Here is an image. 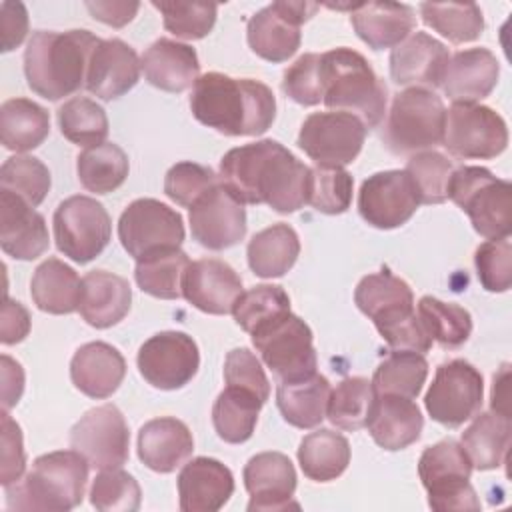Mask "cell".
Here are the masks:
<instances>
[{"mask_svg": "<svg viewBox=\"0 0 512 512\" xmlns=\"http://www.w3.org/2000/svg\"><path fill=\"white\" fill-rule=\"evenodd\" d=\"M218 180L242 204H268L280 214L308 204L310 166L276 140L228 150L220 160Z\"/></svg>", "mask_w": 512, "mask_h": 512, "instance_id": "cell-1", "label": "cell"}, {"mask_svg": "<svg viewBox=\"0 0 512 512\" xmlns=\"http://www.w3.org/2000/svg\"><path fill=\"white\" fill-rule=\"evenodd\" d=\"M190 110L200 124L224 136H258L276 118V98L260 80L206 72L192 86Z\"/></svg>", "mask_w": 512, "mask_h": 512, "instance_id": "cell-2", "label": "cell"}, {"mask_svg": "<svg viewBox=\"0 0 512 512\" xmlns=\"http://www.w3.org/2000/svg\"><path fill=\"white\" fill-rule=\"evenodd\" d=\"M100 38L90 30H36L24 50V76L30 90L60 100L86 86L88 62Z\"/></svg>", "mask_w": 512, "mask_h": 512, "instance_id": "cell-3", "label": "cell"}, {"mask_svg": "<svg viewBox=\"0 0 512 512\" xmlns=\"http://www.w3.org/2000/svg\"><path fill=\"white\" fill-rule=\"evenodd\" d=\"M354 302L392 350L426 354L432 348V338L414 310L412 288L392 272L380 270L364 276L354 290Z\"/></svg>", "mask_w": 512, "mask_h": 512, "instance_id": "cell-4", "label": "cell"}, {"mask_svg": "<svg viewBox=\"0 0 512 512\" xmlns=\"http://www.w3.org/2000/svg\"><path fill=\"white\" fill-rule=\"evenodd\" d=\"M88 468V460L74 448L42 454L24 478L4 488L6 506L10 510H72L84 500Z\"/></svg>", "mask_w": 512, "mask_h": 512, "instance_id": "cell-5", "label": "cell"}, {"mask_svg": "<svg viewBox=\"0 0 512 512\" xmlns=\"http://www.w3.org/2000/svg\"><path fill=\"white\" fill-rule=\"evenodd\" d=\"M320 74L322 102L330 110L358 116L368 130L384 120L388 88L360 52L340 46L320 54Z\"/></svg>", "mask_w": 512, "mask_h": 512, "instance_id": "cell-6", "label": "cell"}, {"mask_svg": "<svg viewBox=\"0 0 512 512\" xmlns=\"http://www.w3.org/2000/svg\"><path fill=\"white\" fill-rule=\"evenodd\" d=\"M446 108L428 88H406L392 98L382 128V144L396 156H412L442 144Z\"/></svg>", "mask_w": 512, "mask_h": 512, "instance_id": "cell-7", "label": "cell"}, {"mask_svg": "<svg viewBox=\"0 0 512 512\" xmlns=\"http://www.w3.org/2000/svg\"><path fill=\"white\" fill-rule=\"evenodd\" d=\"M446 198L462 208L474 230L486 240L508 238L512 232V184L482 166L454 168Z\"/></svg>", "mask_w": 512, "mask_h": 512, "instance_id": "cell-8", "label": "cell"}, {"mask_svg": "<svg viewBox=\"0 0 512 512\" xmlns=\"http://www.w3.org/2000/svg\"><path fill=\"white\" fill-rule=\"evenodd\" d=\"M472 462L460 442L446 438L428 446L418 460V476L428 492V506L446 510H480V500L470 484Z\"/></svg>", "mask_w": 512, "mask_h": 512, "instance_id": "cell-9", "label": "cell"}, {"mask_svg": "<svg viewBox=\"0 0 512 512\" xmlns=\"http://www.w3.org/2000/svg\"><path fill=\"white\" fill-rule=\"evenodd\" d=\"M250 338L278 382L312 376L318 368L312 330L292 312H284L258 326Z\"/></svg>", "mask_w": 512, "mask_h": 512, "instance_id": "cell-10", "label": "cell"}, {"mask_svg": "<svg viewBox=\"0 0 512 512\" xmlns=\"http://www.w3.org/2000/svg\"><path fill=\"white\" fill-rule=\"evenodd\" d=\"M56 248L76 264H88L108 246L112 220L106 208L90 196L62 200L52 218Z\"/></svg>", "mask_w": 512, "mask_h": 512, "instance_id": "cell-11", "label": "cell"}, {"mask_svg": "<svg viewBox=\"0 0 512 512\" xmlns=\"http://www.w3.org/2000/svg\"><path fill=\"white\" fill-rule=\"evenodd\" d=\"M442 146L462 160H490L506 150L508 126L490 106L456 102L446 110Z\"/></svg>", "mask_w": 512, "mask_h": 512, "instance_id": "cell-12", "label": "cell"}, {"mask_svg": "<svg viewBox=\"0 0 512 512\" xmlns=\"http://www.w3.org/2000/svg\"><path fill=\"white\" fill-rule=\"evenodd\" d=\"M484 400V380L476 366L462 358L442 362L424 396L430 418L446 428H458L474 418Z\"/></svg>", "mask_w": 512, "mask_h": 512, "instance_id": "cell-13", "label": "cell"}, {"mask_svg": "<svg viewBox=\"0 0 512 512\" xmlns=\"http://www.w3.org/2000/svg\"><path fill=\"white\" fill-rule=\"evenodd\" d=\"M364 122L342 110L310 114L298 132V146L318 166L352 164L366 140Z\"/></svg>", "mask_w": 512, "mask_h": 512, "instance_id": "cell-14", "label": "cell"}, {"mask_svg": "<svg viewBox=\"0 0 512 512\" xmlns=\"http://www.w3.org/2000/svg\"><path fill=\"white\" fill-rule=\"evenodd\" d=\"M184 236L186 230L180 212L156 198L130 202L118 220L120 244L134 260L164 248H180Z\"/></svg>", "mask_w": 512, "mask_h": 512, "instance_id": "cell-15", "label": "cell"}, {"mask_svg": "<svg viewBox=\"0 0 512 512\" xmlns=\"http://www.w3.org/2000/svg\"><path fill=\"white\" fill-rule=\"evenodd\" d=\"M318 4L278 0L248 18L246 38L250 50L272 64L286 62L300 48V26L314 16Z\"/></svg>", "mask_w": 512, "mask_h": 512, "instance_id": "cell-16", "label": "cell"}, {"mask_svg": "<svg viewBox=\"0 0 512 512\" xmlns=\"http://www.w3.org/2000/svg\"><path fill=\"white\" fill-rule=\"evenodd\" d=\"M70 446L92 468H122L130 456V432L124 414L114 404L90 408L70 430Z\"/></svg>", "mask_w": 512, "mask_h": 512, "instance_id": "cell-17", "label": "cell"}, {"mask_svg": "<svg viewBox=\"0 0 512 512\" xmlns=\"http://www.w3.org/2000/svg\"><path fill=\"white\" fill-rule=\"evenodd\" d=\"M142 378L158 390L186 386L200 368L198 344L178 330H164L150 336L136 356Z\"/></svg>", "mask_w": 512, "mask_h": 512, "instance_id": "cell-18", "label": "cell"}, {"mask_svg": "<svg viewBox=\"0 0 512 512\" xmlns=\"http://www.w3.org/2000/svg\"><path fill=\"white\" fill-rule=\"evenodd\" d=\"M420 206L418 190L406 170H384L368 176L358 192L362 220L380 230L406 224Z\"/></svg>", "mask_w": 512, "mask_h": 512, "instance_id": "cell-19", "label": "cell"}, {"mask_svg": "<svg viewBox=\"0 0 512 512\" xmlns=\"http://www.w3.org/2000/svg\"><path fill=\"white\" fill-rule=\"evenodd\" d=\"M192 238L208 250H226L246 236V210L220 182L190 206Z\"/></svg>", "mask_w": 512, "mask_h": 512, "instance_id": "cell-20", "label": "cell"}, {"mask_svg": "<svg viewBox=\"0 0 512 512\" xmlns=\"http://www.w3.org/2000/svg\"><path fill=\"white\" fill-rule=\"evenodd\" d=\"M242 478L250 494L248 512H278L298 508V502H294L296 470L286 454L260 452L252 456L244 466Z\"/></svg>", "mask_w": 512, "mask_h": 512, "instance_id": "cell-21", "label": "cell"}, {"mask_svg": "<svg viewBox=\"0 0 512 512\" xmlns=\"http://www.w3.org/2000/svg\"><path fill=\"white\" fill-rule=\"evenodd\" d=\"M244 292L238 272L218 258H200L188 264L182 280V296L200 312L230 314Z\"/></svg>", "mask_w": 512, "mask_h": 512, "instance_id": "cell-22", "label": "cell"}, {"mask_svg": "<svg viewBox=\"0 0 512 512\" xmlns=\"http://www.w3.org/2000/svg\"><path fill=\"white\" fill-rule=\"evenodd\" d=\"M450 60L448 48L426 32H414L390 54V76L398 86L434 90L442 84Z\"/></svg>", "mask_w": 512, "mask_h": 512, "instance_id": "cell-23", "label": "cell"}, {"mask_svg": "<svg viewBox=\"0 0 512 512\" xmlns=\"http://www.w3.org/2000/svg\"><path fill=\"white\" fill-rule=\"evenodd\" d=\"M0 246L14 260H36L48 246V226L24 198L0 188Z\"/></svg>", "mask_w": 512, "mask_h": 512, "instance_id": "cell-24", "label": "cell"}, {"mask_svg": "<svg viewBox=\"0 0 512 512\" xmlns=\"http://www.w3.org/2000/svg\"><path fill=\"white\" fill-rule=\"evenodd\" d=\"M140 72V58L132 46L120 38L100 40L90 56L84 88L100 100H116L136 86Z\"/></svg>", "mask_w": 512, "mask_h": 512, "instance_id": "cell-25", "label": "cell"}, {"mask_svg": "<svg viewBox=\"0 0 512 512\" xmlns=\"http://www.w3.org/2000/svg\"><path fill=\"white\" fill-rule=\"evenodd\" d=\"M234 494V476L216 458L198 456L184 462L178 474V506L182 512H216Z\"/></svg>", "mask_w": 512, "mask_h": 512, "instance_id": "cell-26", "label": "cell"}, {"mask_svg": "<svg viewBox=\"0 0 512 512\" xmlns=\"http://www.w3.org/2000/svg\"><path fill=\"white\" fill-rule=\"evenodd\" d=\"M498 76L500 64L488 48H466L450 56L440 88L454 104H478L496 88Z\"/></svg>", "mask_w": 512, "mask_h": 512, "instance_id": "cell-27", "label": "cell"}, {"mask_svg": "<svg viewBox=\"0 0 512 512\" xmlns=\"http://www.w3.org/2000/svg\"><path fill=\"white\" fill-rule=\"evenodd\" d=\"M126 376V360L118 348L96 340L82 344L70 360L72 384L94 400L112 396Z\"/></svg>", "mask_w": 512, "mask_h": 512, "instance_id": "cell-28", "label": "cell"}, {"mask_svg": "<svg viewBox=\"0 0 512 512\" xmlns=\"http://www.w3.org/2000/svg\"><path fill=\"white\" fill-rule=\"evenodd\" d=\"M140 66L146 82L164 92H184L200 78L196 50L190 44L170 38H158L152 42L144 50Z\"/></svg>", "mask_w": 512, "mask_h": 512, "instance_id": "cell-29", "label": "cell"}, {"mask_svg": "<svg viewBox=\"0 0 512 512\" xmlns=\"http://www.w3.org/2000/svg\"><path fill=\"white\" fill-rule=\"evenodd\" d=\"M192 450L190 428L174 416L152 418L138 432V458L154 472H174L192 456Z\"/></svg>", "mask_w": 512, "mask_h": 512, "instance_id": "cell-30", "label": "cell"}, {"mask_svg": "<svg viewBox=\"0 0 512 512\" xmlns=\"http://www.w3.org/2000/svg\"><path fill=\"white\" fill-rule=\"evenodd\" d=\"M366 428L380 448L396 452L408 448L420 438L424 416L412 398L398 394H376Z\"/></svg>", "mask_w": 512, "mask_h": 512, "instance_id": "cell-31", "label": "cell"}, {"mask_svg": "<svg viewBox=\"0 0 512 512\" xmlns=\"http://www.w3.org/2000/svg\"><path fill=\"white\" fill-rule=\"evenodd\" d=\"M358 38L372 50L396 48L416 26L412 6L400 2H360L350 12Z\"/></svg>", "mask_w": 512, "mask_h": 512, "instance_id": "cell-32", "label": "cell"}, {"mask_svg": "<svg viewBox=\"0 0 512 512\" xmlns=\"http://www.w3.org/2000/svg\"><path fill=\"white\" fill-rule=\"evenodd\" d=\"M130 304L132 288L126 278L108 270H92L82 278L78 312L86 324L110 328L130 312Z\"/></svg>", "mask_w": 512, "mask_h": 512, "instance_id": "cell-33", "label": "cell"}, {"mask_svg": "<svg viewBox=\"0 0 512 512\" xmlns=\"http://www.w3.org/2000/svg\"><path fill=\"white\" fill-rule=\"evenodd\" d=\"M330 390L328 378L318 372L300 380L278 382L276 406L288 424L302 430L316 428L326 418Z\"/></svg>", "mask_w": 512, "mask_h": 512, "instance_id": "cell-34", "label": "cell"}, {"mask_svg": "<svg viewBox=\"0 0 512 512\" xmlns=\"http://www.w3.org/2000/svg\"><path fill=\"white\" fill-rule=\"evenodd\" d=\"M82 280L60 258L44 260L32 274L30 296L38 310L48 314H72L78 310Z\"/></svg>", "mask_w": 512, "mask_h": 512, "instance_id": "cell-35", "label": "cell"}, {"mask_svg": "<svg viewBox=\"0 0 512 512\" xmlns=\"http://www.w3.org/2000/svg\"><path fill=\"white\" fill-rule=\"evenodd\" d=\"M248 266L260 278L284 276L300 256V238L286 222L256 232L246 248Z\"/></svg>", "mask_w": 512, "mask_h": 512, "instance_id": "cell-36", "label": "cell"}, {"mask_svg": "<svg viewBox=\"0 0 512 512\" xmlns=\"http://www.w3.org/2000/svg\"><path fill=\"white\" fill-rule=\"evenodd\" d=\"M512 424L510 416L500 412H478L472 424L462 432V448L466 450L472 468L494 470L498 468L510 448Z\"/></svg>", "mask_w": 512, "mask_h": 512, "instance_id": "cell-37", "label": "cell"}, {"mask_svg": "<svg viewBox=\"0 0 512 512\" xmlns=\"http://www.w3.org/2000/svg\"><path fill=\"white\" fill-rule=\"evenodd\" d=\"M50 134L48 110L28 98H10L0 106V140L4 148L28 152Z\"/></svg>", "mask_w": 512, "mask_h": 512, "instance_id": "cell-38", "label": "cell"}, {"mask_svg": "<svg viewBox=\"0 0 512 512\" xmlns=\"http://www.w3.org/2000/svg\"><path fill=\"white\" fill-rule=\"evenodd\" d=\"M298 464L308 480H336L350 464V444L340 432L318 428L302 438L298 446Z\"/></svg>", "mask_w": 512, "mask_h": 512, "instance_id": "cell-39", "label": "cell"}, {"mask_svg": "<svg viewBox=\"0 0 512 512\" xmlns=\"http://www.w3.org/2000/svg\"><path fill=\"white\" fill-rule=\"evenodd\" d=\"M262 406L264 402L256 394L236 386H226L212 406V424L218 438L228 444H242L250 440Z\"/></svg>", "mask_w": 512, "mask_h": 512, "instance_id": "cell-40", "label": "cell"}, {"mask_svg": "<svg viewBox=\"0 0 512 512\" xmlns=\"http://www.w3.org/2000/svg\"><path fill=\"white\" fill-rule=\"evenodd\" d=\"M80 184L94 194H110L124 184L130 172L126 152L114 142L84 148L76 158Z\"/></svg>", "mask_w": 512, "mask_h": 512, "instance_id": "cell-41", "label": "cell"}, {"mask_svg": "<svg viewBox=\"0 0 512 512\" xmlns=\"http://www.w3.org/2000/svg\"><path fill=\"white\" fill-rule=\"evenodd\" d=\"M188 264L190 258L184 250L164 248L136 260L134 278L142 292L162 300H176L182 296V280Z\"/></svg>", "mask_w": 512, "mask_h": 512, "instance_id": "cell-42", "label": "cell"}, {"mask_svg": "<svg viewBox=\"0 0 512 512\" xmlns=\"http://www.w3.org/2000/svg\"><path fill=\"white\" fill-rule=\"evenodd\" d=\"M376 402L372 380L364 376H348L330 390L326 418L340 430L356 432L366 428Z\"/></svg>", "mask_w": 512, "mask_h": 512, "instance_id": "cell-43", "label": "cell"}, {"mask_svg": "<svg viewBox=\"0 0 512 512\" xmlns=\"http://www.w3.org/2000/svg\"><path fill=\"white\" fill-rule=\"evenodd\" d=\"M428 376L424 354L412 350H392L374 370L372 386L376 394H398L416 398Z\"/></svg>", "mask_w": 512, "mask_h": 512, "instance_id": "cell-44", "label": "cell"}, {"mask_svg": "<svg viewBox=\"0 0 512 512\" xmlns=\"http://www.w3.org/2000/svg\"><path fill=\"white\" fill-rule=\"evenodd\" d=\"M420 16L426 26L448 38L452 44L474 42L484 32V16L474 2H422Z\"/></svg>", "mask_w": 512, "mask_h": 512, "instance_id": "cell-45", "label": "cell"}, {"mask_svg": "<svg viewBox=\"0 0 512 512\" xmlns=\"http://www.w3.org/2000/svg\"><path fill=\"white\" fill-rule=\"evenodd\" d=\"M418 318L432 342L448 350L460 348L472 332V316L466 308L434 296H422L418 300Z\"/></svg>", "mask_w": 512, "mask_h": 512, "instance_id": "cell-46", "label": "cell"}, {"mask_svg": "<svg viewBox=\"0 0 512 512\" xmlns=\"http://www.w3.org/2000/svg\"><path fill=\"white\" fill-rule=\"evenodd\" d=\"M58 128L66 140L76 146H96L106 142L108 116L106 110L90 98L74 96L66 100L58 112Z\"/></svg>", "mask_w": 512, "mask_h": 512, "instance_id": "cell-47", "label": "cell"}, {"mask_svg": "<svg viewBox=\"0 0 512 512\" xmlns=\"http://www.w3.org/2000/svg\"><path fill=\"white\" fill-rule=\"evenodd\" d=\"M50 186V170L36 156L16 154L4 160L0 168V188L24 198L34 208L44 202Z\"/></svg>", "mask_w": 512, "mask_h": 512, "instance_id": "cell-48", "label": "cell"}, {"mask_svg": "<svg viewBox=\"0 0 512 512\" xmlns=\"http://www.w3.org/2000/svg\"><path fill=\"white\" fill-rule=\"evenodd\" d=\"M284 312H290V298L278 284H258L244 290L232 308L236 324L248 334Z\"/></svg>", "mask_w": 512, "mask_h": 512, "instance_id": "cell-49", "label": "cell"}, {"mask_svg": "<svg viewBox=\"0 0 512 512\" xmlns=\"http://www.w3.org/2000/svg\"><path fill=\"white\" fill-rule=\"evenodd\" d=\"M354 180L348 170L340 166L310 168L308 204L322 214H342L352 204Z\"/></svg>", "mask_w": 512, "mask_h": 512, "instance_id": "cell-50", "label": "cell"}, {"mask_svg": "<svg viewBox=\"0 0 512 512\" xmlns=\"http://www.w3.org/2000/svg\"><path fill=\"white\" fill-rule=\"evenodd\" d=\"M140 502V484L122 468L100 470L92 482L90 504L100 512H136Z\"/></svg>", "mask_w": 512, "mask_h": 512, "instance_id": "cell-51", "label": "cell"}, {"mask_svg": "<svg viewBox=\"0 0 512 512\" xmlns=\"http://www.w3.org/2000/svg\"><path fill=\"white\" fill-rule=\"evenodd\" d=\"M162 14L164 28L182 40H200L210 34L218 6L210 2H152Z\"/></svg>", "mask_w": 512, "mask_h": 512, "instance_id": "cell-52", "label": "cell"}, {"mask_svg": "<svg viewBox=\"0 0 512 512\" xmlns=\"http://www.w3.org/2000/svg\"><path fill=\"white\" fill-rule=\"evenodd\" d=\"M404 170L408 172L418 190L420 204H442L444 200H448L446 186L454 170V164L452 160H448V156L436 150H424L412 154Z\"/></svg>", "mask_w": 512, "mask_h": 512, "instance_id": "cell-53", "label": "cell"}, {"mask_svg": "<svg viewBox=\"0 0 512 512\" xmlns=\"http://www.w3.org/2000/svg\"><path fill=\"white\" fill-rule=\"evenodd\" d=\"M218 176L212 168L184 160L170 166L164 176V194L178 206L190 208L198 198L218 184Z\"/></svg>", "mask_w": 512, "mask_h": 512, "instance_id": "cell-54", "label": "cell"}, {"mask_svg": "<svg viewBox=\"0 0 512 512\" xmlns=\"http://www.w3.org/2000/svg\"><path fill=\"white\" fill-rule=\"evenodd\" d=\"M474 266L484 290L506 292L512 284L510 236L482 242L474 252Z\"/></svg>", "mask_w": 512, "mask_h": 512, "instance_id": "cell-55", "label": "cell"}, {"mask_svg": "<svg viewBox=\"0 0 512 512\" xmlns=\"http://www.w3.org/2000/svg\"><path fill=\"white\" fill-rule=\"evenodd\" d=\"M282 92L300 106H316L322 102L324 86L320 74V54H302L282 78Z\"/></svg>", "mask_w": 512, "mask_h": 512, "instance_id": "cell-56", "label": "cell"}, {"mask_svg": "<svg viewBox=\"0 0 512 512\" xmlns=\"http://www.w3.org/2000/svg\"><path fill=\"white\" fill-rule=\"evenodd\" d=\"M226 386H236L256 394L264 404L270 398V382L254 352L248 348H234L224 360Z\"/></svg>", "mask_w": 512, "mask_h": 512, "instance_id": "cell-57", "label": "cell"}, {"mask_svg": "<svg viewBox=\"0 0 512 512\" xmlns=\"http://www.w3.org/2000/svg\"><path fill=\"white\" fill-rule=\"evenodd\" d=\"M26 468V452L20 424L2 410V448H0V484L6 488L18 482Z\"/></svg>", "mask_w": 512, "mask_h": 512, "instance_id": "cell-58", "label": "cell"}, {"mask_svg": "<svg viewBox=\"0 0 512 512\" xmlns=\"http://www.w3.org/2000/svg\"><path fill=\"white\" fill-rule=\"evenodd\" d=\"M28 34V10L22 2H2L0 4V36L2 52L18 48Z\"/></svg>", "mask_w": 512, "mask_h": 512, "instance_id": "cell-59", "label": "cell"}, {"mask_svg": "<svg viewBox=\"0 0 512 512\" xmlns=\"http://www.w3.org/2000/svg\"><path fill=\"white\" fill-rule=\"evenodd\" d=\"M30 332V314L28 310L4 296V304H2V320H0V342L4 346H12L22 342Z\"/></svg>", "mask_w": 512, "mask_h": 512, "instance_id": "cell-60", "label": "cell"}, {"mask_svg": "<svg viewBox=\"0 0 512 512\" xmlns=\"http://www.w3.org/2000/svg\"><path fill=\"white\" fill-rule=\"evenodd\" d=\"M88 12L94 20H100L112 28L126 26L138 12V2H86Z\"/></svg>", "mask_w": 512, "mask_h": 512, "instance_id": "cell-61", "label": "cell"}, {"mask_svg": "<svg viewBox=\"0 0 512 512\" xmlns=\"http://www.w3.org/2000/svg\"><path fill=\"white\" fill-rule=\"evenodd\" d=\"M2 410H10L18 404L24 392V370L18 360L8 354H2Z\"/></svg>", "mask_w": 512, "mask_h": 512, "instance_id": "cell-62", "label": "cell"}, {"mask_svg": "<svg viewBox=\"0 0 512 512\" xmlns=\"http://www.w3.org/2000/svg\"><path fill=\"white\" fill-rule=\"evenodd\" d=\"M508 364H502L500 372L494 374V380H492V396H490V408L494 412H500V414H506L510 416L508 412Z\"/></svg>", "mask_w": 512, "mask_h": 512, "instance_id": "cell-63", "label": "cell"}]
</instances>
